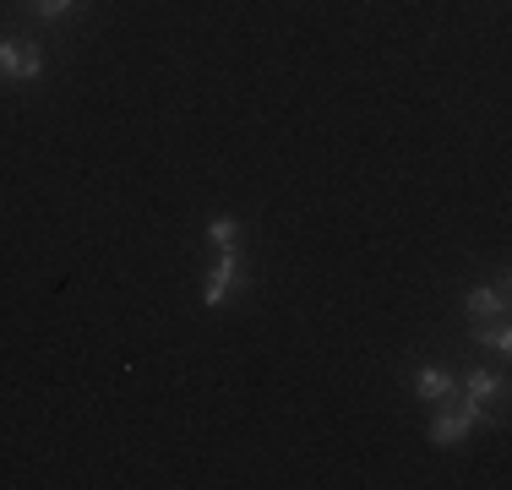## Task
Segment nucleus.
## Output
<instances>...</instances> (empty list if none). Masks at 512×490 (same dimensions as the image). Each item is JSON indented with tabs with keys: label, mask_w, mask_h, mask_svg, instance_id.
I'll return each instance as SVG.
<instances>
[{
	"label": "nucleus",
	"mask_w": 512,
	"mask_h": 490,
	"mask_svg": "<svg viewBox=\"0 0 512 490\" xmlns=\"http://www.w3.org/2000/svg\"><path fill=\"white\" fill-rule=\"evenodd\" d=\"M474 425H485V420H480V409H474V398H469L463 387H453L442 403H436L431 441H436V447H458V441H469Z\"/></svg>",
	"instance_id": "f257e3e1"
},
{
	"label": "nucleus",
	"mask_w": 512,
	"mask_h": 490,
	"mask_svg": "<svg viewBox=\"0 0 512 490\" xmlns=\"http://www.w3.org/2000/svg\"><path fill=\"white\" fill-rule=\"evenodd\" d=\"M246 289V273H240V256L235 251H218V262H213V273H207V284H202V305H229L235 294Z\"/></svg>",
	"instance_id": "f03ea898"
},
{
	"label": "nucleus",
	"mask_w": 512,
	"mask_h": 490,
	"mask_svg": "<svg viewBox=\"0 0 512 490\" xmlns=\"http://www.w3.org/2000/svg\"><path fill=\"white\" fill-rule=\"evenodd\" d=\"M463 392L474 398V409H480V420H502V398H507V382L496 371H469L458 382Z\"/></svg>",
	"instance_id": "7ed1b4c3"
},
{
	"label": "nucleus",
	"mask_w": 512,
	"mask_h": 490,
	"mask_svg": "<svg viewBox=\"0 0 512 490\" xmlns=\"http://www.w3.org/2000/svg\"><path fill=\"white\" fill-rule=\"evenodd\" d=\"M44 71V55L33 44H22V39H6L0 44V77H17V82H33Z\"/></svg>",
	"instance_id": "20e7f679"
},
{
	"label": "nucleus",
	"mask_w": 512,
	"mask_h": 490,
	"mask_svg": "<svg viewBox=\"0 0 512 490\" xmlns=\"http://www.w3.org/2000/svg\"><path fill=\"white\" fill-rule=\"evenodd\" d=\"M463 311H469V322L480 327V322H502L507 316V284H474L469 294H463Z\"/></svg>",
	"instance_id": "39448f33"
},
{
	"label": "nucleus",
	"mask_w": 512,
	"mask_h": 490,
	"mask_svg": "<svg viewBox=\"0 0 512 490\" xmlns=\"http://www.w3.org/2000/svg\"><path fill=\"white\" fill-rule=\"evenodd\" d=\"M453 387H458V382H453L447 371H436V365H425V371L414 376V398H425V403H442Z\"/></svg>",
	"instance_id": "423d86ee"
},
{
	"label": "nucleus",
	"mask_w": 512,
	"mask_h": 490,
	"mask_svg": "<svg viewBox=\"0 0 512 490\" xmlns=\"http://www.w3.org/2000/svg\"><path fill=\"white\" fill-rule=\"evenodd\" d=\"M207 240H213L218 251H235V240H240V224H235V218H224V213H218L213 224H207Z\"/></svg>",
	"instance_id": "0eeeda50"
},
{
	"label": "nucleus",
	"mask_w": 512,
	"mask_h": 490,
	"mask_svg": "<svg viewBox=\"0 0 512 490\" xmlns=\"http://www.w3.org/2000/svg\"><path fill=\"white\" fill-rule=\"evenodd\" d=\"M474 338H480L485 349H496V354H507V349H512V333H507V322H491V327L480 322V327H474Z\"/></svg>",
	"instance_id": "6e6552de"
},
{
	"label": "nucleus",
	"mask_w": 512,
	"mask_h": 490,
	"mask_svg": "<svg viewBox=\"0 0 512 490\" xmlns=\"http://www.w3.org/2000/svg\"><path fill=\"white\" fill-rule=\"evenodd\" d=\"M33 6H39V11H44V17H66V11H71V6H77V0H33Z\"/></svg>",
	"instance_id": "1a4fd4ad"
}]
</instances>
